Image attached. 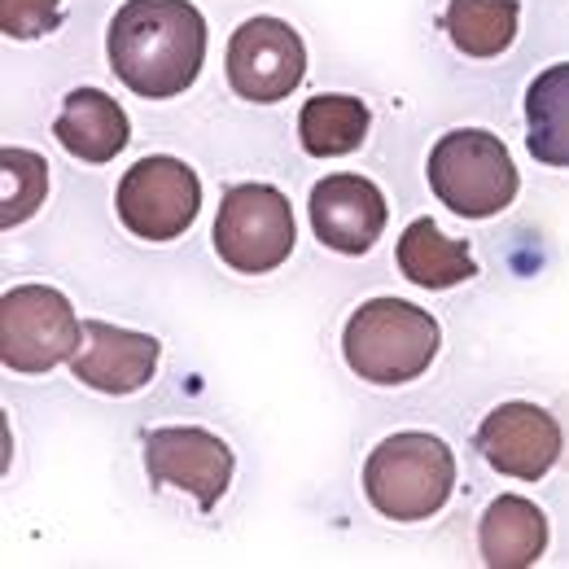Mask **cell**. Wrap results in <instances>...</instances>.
Here are the masks:
<instances>
[{"mask_svg":"<svg viewBox=\"0 0 569 569\" xmlns=\"http://www.w3.org/2000/svg\"><path fill=\"white\" fill-rule=\"evenodd\" d=\"M548 548V517L535 499L496 496L478 521V552L491 569H526Z\"/></svg>","mask_w":569,"mask_h":569,"instance_id":"5bb4252c","label":"cell"},{"mask_svg":"<svg viewBox=\"0 0 569 569\" xmlns=\"http://www.w3.org/2000/svg\"><path fill=\"white\" fill-rule=\"evenodd\" d=\"M214 254L241 277H268L293 254V207L272 184H232L214 214Z\"/></svg>","mask_w":569,"mask_h":569,"instance_id":"8992f818","label":"cell"},{"mask_svg":"<svg viewBox=\"0 0 569 569\" xmlns=\"http://www.w3.org/2000/svg\"><path fill=\"white\" fill-rule=\"evenodd\" d=\"M478 451L503 478L543 482L557 469L561 451H566V433H561L557 417L548 408L526 403V399H508L491 417H482Z\"/></svg>","mask_w":569,"mask_h":569,"instance_id":"30bf717a","label":"cell"},{"mask_svg":"<svg viewBox=\"0 0 569 569\" xmlns=\"http://www.w3.org/2000/svg\"><path fill=\"white\" fill-rule=\"evenodd\" d=\"M526 149L543 167L569 171V62L539 71L526 88Z\"/></svg>","mask_w":569,"mask_h":569,"instance_id":"2e32d148","label":"cell"},{"mask_svg":"<svg viewBox=\"0 0 569 569\" xmlns=\"http://www.w3.org/2000/svg\"><path fill=\"white\" fill-rule=\"evenodd\" d=\"M114 211L123 219V228L141 241H153V246L176 241L193 228V219L202 211V180L189 162L153 153L123 171Z\"/></svg>","mask_w":569,"mask_h":569,"instance_id":"52a82bcc","label":"cell"},{"mask_svg":"<svg viewBox=\"0 0 569 569\" xmlns=\"http://www.w3.org/2000/svg\"><path fill=\"white\" fill-rule=\"evenodd\" d=\"M223 74H228V88L241 101L272 106V101H284L302 83V74H307V44L281 18H263V13L246 18L228 36Z\"/></svg>","mask_w":569,"mask_h":569,"instance_id":"ba28073f","label":"cell"},{"mask_svg":"<svg viewBox=\"0 0 569 569\" xmlns=\"http://www.w3.org/2000/svg\"><path fill=\"white\" fill-rule=\"evenodd\" d=\"M442 329L426 307L403 298H368L342 325V359L359 381L408 386L438 359Z\"/></svg>","mask_w":569,"mask_h":569,"instance_id":"7a4b0ae2","label":"cell"},{"mask_svg":"<svg viewBox=\"0 0 569 569\" xmlns=\"http://www.w3.org/2000/svg\"><path fill=\"white\" fill-rule=\"evenodd\" d=\"M162 359V342L119 329L110 320H83V347L74 351L71 372L79 386L101 390V395H137L153 381Z\"/></svg>","mask_w":569,"mask_h":569,"instance_id":"7c38bea8","label":"cell"},{"mask_svg":"<svg viewBox=\"0 0 569 569\" xmlns=\"http://www.w3.org/2000/svg\"><path fill=\"white\" fill-rule=\"evenodd\" d=\"M62 27V0H0V31L9 40H40Z\"/></svg>","mask_w":569,"mask_h":569,"instance_id":"ffe728a7","label":"cell"},{"mask_svg":"<svg viewBox=\"0 0 569 569\" xmlns=\"http://www.w3.org/2000/svg\"><path fill=\"white\" fill-rule=\"evenodd\" d=\"M53 137L79 162H110L132 141V123L110 92L74 88V92H67V101L53 119Z\"/></svg>","mask_w":569,"mask_h":569,"instance_id":"4fadbf2b","label":"cell"},{"mask_svg":"<svg viewBox=\"0 0 569 569\" xmlns=\"http://www.w3.org/2000/svg\"><path fill=\"white\" fill-rule=\"evenodd\" d=\"M232 469H237L232 447L202 426H162L144 438V473H149V482L193 496L207 512L228 496Z\"/></svg>","mask_w":569,"mask_h":569,"instance_id":"9c48e42d","label":"cell"},{"mask_svg":"<svg viewBox=\"0 0 569 569\" xmlns=\"http://www.w3.org/2000/svg\"><path fill=\"white\" fill-rule=\"evenodd\" d=\"M395 263L399 272L421 289H456V284L478 277V259L469 250V241L438 232V223L421 214L403 228L399 246H395Z\"/></svg>","mask_w":569,"mask_h":569,"instance_id":"9a60e30c","label":"cell"},{"mask_svg":"<svg viewBox=\"0 0 569 569\" xmlns=\"http://www.w3.org/2000/svg\"><path fill=\"white\" fill-rule=\"evenodd\" d=\"M517 0H447L442 9V31L465 58H499L517 40Z\"/></svg>","mask_w":569,"mask_h":569,"instance_id":"ac0fdd59","label":"cell"},{"mask_svg":"<svg viewBox=\"0 0 569 569\" xmlns=\"http://www.w3.org/2000/svg\"><path fill=\"white\" fill-rule=\"evenodd\" d=\"M429 189L460 219H491L508 211L521 180L508 144L487 128H456L429 149Z\"/></svg>","mask_w":569,"mask_h":569,"instance_id":"277c9868","label":"cell"},{"mask_svg":"<svg viewBox=\"0 0 569 569\" xmlns=\"http://www.w3.org/2000/svg\"><path fill=\"white\" fill-rule=\"evenodd\" d=\"M372 128L368 106L351 92H320L298 114V141L311 158H342L356 153Z\"/></svg>","mask_w":569,"mask_h":569,"instance_id":"e0dca14e","label":"cell"},{"mask_svg":"<svg viewBox=\"0 0 569 569\" xmlns=\"http://www.w3.org/2000/svg\"><path fill=\"white\" fill-rule=\"evenodd\" d=\"M456 487V456L438 433H390L363 460V496L386 521H429Z\"/></svg>","mask_w":569,"mask_h":569,"instance_id":"3957f363","label":"cell"},{"mask_svg":"<svg viewBox=\"0 0 569 569\" xmlns=\"http://www.w3.org/2000/svg\"><path fill=\"white\" fill-rule=\"evenodd\" d=\"M307 219H311V232L320 246H329L338 254H368L377 246V237L386 232L390 207L368 176L333 171L311 184Z\"/></svg>","mask_w":569,"mask_h":569,"instance_id":"8fae6325","label":"cell"},{"mask_svg":"<svg viewBox=\"0 0 569 569\" xmlns=\"http://www.w3.org/2000/svg\"><path fill=\"white\" fill-rule=\"evenodd\" d=\"M49 198V162L36 149L4 144L0 149V223L18 228Z\"/></svg>","mask_w":569,"mask_h":569,"instance_id":"d6986e66","label":"cell"},{"mask_svg":"<svg viewBox=\"0 0 569 569\" xmlns=\"http://www.w3.org/2000/svg\"><path fill=\"white\" fill-rule=\"evenodd\" d=\"M83 347V320L53 284H13L0 298V359L9 372H53Z\"/></svg>","mask_w":569,"mask_h":569,"instance_id":"5b68a950","label":"cell"},{"mask_svg":"<svg viewBox=\"0 0 569 569\" xmlns=\"http://www.w3.org/2000/svg\"><path fill=\"white\" fill-rule=\"evenodd\" d=\"M110 71L144 101L189 92L207 62V18L193 0H128L106 27Z\"/></svg>","mask_w":569,"mask_h":569,"instance_id":"6da1fadb","label":"cell"}]
</instances>
